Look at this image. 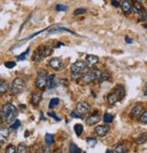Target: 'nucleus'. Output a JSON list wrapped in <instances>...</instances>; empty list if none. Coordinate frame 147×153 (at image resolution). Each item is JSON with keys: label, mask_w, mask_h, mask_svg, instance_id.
Returning a JSON list of instances; mask_svg holds the SVG:
<instances>
[{"label": "nucleus", "mask_w": 147, "mask_h": 153, "mask_svg": "<svg viewBox=\"0 0 147 153\" xmlns=\"http://www.w3.org/2000/svg\"><path fill=\"white\" fill-rule=\"evenodd\" d=\"M18 115L17 108L12 103H6L2 107L1 111V120L6 123H11L16 120V118Z\"/></svg>", "instance_id": "nucleus-1"}, {"label": "nucleus", "mask_w": 147, "mask_h": 153, "mask_svg": "<svg viewBox=\"0 0 147 153\" xmlns=\"http://www.w3.org/2000/svg\"><path fill=\"white\" fill-rule=\"evenodd\" d=\"M52 52H53V50H52V47L50 45L39 46L35 51L32 59H33V61H36V62H40V61H43L45 58L49 56L52 53Z\"/></svg>", "instance_id": "nucleus-2"}, {"label": "nucleus", "mask_w": 147, "mask_h": 153, "mask_svg": "<svg viewBox=\"0 0 147 153\" xmlns=\"http://www.w3.org/2000/svg\"><path fill=\"white\" fill-rule=\"evenodd\" d=\"M25 87H26V84H25V81L23 79L17 77L13 81L11 87H10V91H11L12 94L16 95V94L23 93L24 90L25 89Z\"/></svg>", "instance_id": "nucleus-3"}, {"label": "nucleus", "mask_w": 147, "mask_h": 153, "mask_svg": "<svg viewBox=\"0 0 147 153\" xmlns=\"http://www.w3.org/2000/svg\"><path fill=\"white\" fill-rule=\"evenodd\" d=\"M101 74H102V72L98 69L90 70L83 75V82L86 84L91 83L94 81H96V79H99Z\"/></svg>", "instance_id": "nucleus-4"}, {"label": "nucleus", "mask_w": 147, "mask_h": 153, "mask_svg": "<svg viewBox=\"0 0 147 153\" xmlns=\"http://www.w3.org/2000/svg\"><path fill=\"white\" fill-rule=\"evenodd\" d=\"M86 68H87L86 63L84 62V61L78 60L71 65V72L73 75H80L84 72Z\"/></svg>", "instance_id": "nucleus-5"}, {"label": "nucleus", "mask_w": 147, "mask_h": 153, "mask_svg": "<svg viewBox=\"0 0 147 153\" xmlns=\"http://www.w3.org/2000/svg\"><path fill=\"white\" fill-rule=\"evenodd\" d=\"M48 74L46 71L42 70L37 76V79L36 81V85L38 89L40 90H45L46 84H47V78H48Z\"/></svg>", "instance_id": "nucleus-6"}, {"label": "nucleus", "mask_w": 147, "mask_h": 153, "mask_svg": "<svg viewBox=\"0 0 147 153\" xmlns=\"http://www.w3.org/2000/svg\"><path fill=\"white\" fill-rule=\"evenodd\" d=\"M91 110V107L89 105V103L86 102H79L76 103V107H75V111L81 114L82 116L85 115L86 113H88Z\"/></svg>", "instance_id": "nucleus-7"}, {"label": "nucleus", "mask_w": 147, "mask_h": 153, "mask_svg": "<svg viewBox=\"0 0 147 153\" xmlns=\"http://www.w3.org/2000/svg\"><path fill=\"white\" fill-rule=\"evenodd\" d=\"M49 65L55 71H62L64 69V63L60 58H52L49 61Z\"/></svg>", "instance_id": "nucleus-8"}, {"label": "nucleus", "mask_w": 147, "mask_h": 153, "mask_svg": "<svg viewBox=\"0 0 147 153\" xmlns=\"http://www.w3.org/2000/svg\"><path fill=\"white\" fill-rule=\"evenodd\" d=\"M110 131V126L107 125V124H104V125H99L96 128V134L101 137V138H104V136H106L108 134Z\"/></svg>", "instance_id": "nucleus-9"}, {"label": "nucleus", "mask_w": 147, "mask_h": 153, "mask_svg": "<svg viewBox=\"0 0 147 153\" xmlns=\"http://www.w3.org/2000/svg\"><path fill=\"white\" fill-rule=\"evenodd\" d=\"M85 63L88 67H93L99 63V57L94 54H88L85 58Z\"/></svg>", "instance_id": "nucleus-10"}, {"label": "nucleus", "mask_w": 147, "mask_h": 153, "mask_svg": "<svg viewBox=\"0 0 147 153\" xmlns=\"http://www.w3.org/2000/svg\"><path fill=\"white\" fill-rule=\"evenodd\" d=\"M100 120H101L100 115H98V114H93V115H91L90 117H88L86 119V124L89 125V126H92V125H95V124L98 123Z\"/></svg>", "instance_id": "nucleus-11"}, {"label": "nucleus", "mask_w": 147, "mask_h": 153, "mask_svg": "<svg viewBox=\"0 0 147 153\" xmlns=\"http://www.w3.org/2000/svg\"><path fill=\"white\" fill-rule=\"evenodd\" d=\"M128 152V148L125 144H116L113 148V153H126Z\"/></svg>", "instance_id": "nucleus-12"}, {"label": "nucleus", "mask_w": 147, "mask_h": 153, "mask_svg": "<svg viewBox=\"0 0 147 153\" xmlns=\"http://www.w3.org/2000/svg\"><path fill=\"white\" fill-rule=\"evenodd\" d=\"M113 91H114V93L119 96V98H120L121 100H122V99L125 97V88H124L121 84H116L115 87L113 88Z\"/></svg>", "instance_id": "nucleus-13"}, {"label": "nucleus", "mask_w": 147, "mask_h": 153, "mask_svg": "<svg viewBox=\"0 0 147 153\" xmlns=\"http://www.w3.org/2000/svg\"><path fill=\"white\" fill-rule=\"evenodd\" d=\"M41 100H42L41 91H35L31 97V103L33 105H38L39 102H41Z\"/></svg>", "instance_id": "nucleus-14"}, {"label": "nucleus", "mask_w": 147, "mask_h": 153, "mask_svg": "<svg viewBox=\"0 0 147 153\" xmlns=\"http://www.w3.org/2000/svg\"><path fill=\"white\" fill-rule=\"evenodd\" d=\"M119 101H121V99L118 97V95H117L114 91H112V93H110L107 95V102L110 104H114V103H116L117 102H119Z\"/></svg>", "instance_id": "nucleus-15"}, {"label": "nucleus", "mask_w": 147, "mask_h": 153, "mask_svg": "<svg viewBox=\"0 0 147 153\" xmlns=\"http://www.w3.org/2000/svg\"><path fill=\"white\" fill-rule=\"evenodd\" d=\"M121 7H122V10L125 13H130L132 11V8H133L132 2L129 1V0H125V1H123Z\"/></svg>", "instance_id": "nucleus-16"}, {"label": "nucleus", "mask_w": 147, "mask_h": 153, "mask_svg": "<svg viewBox=\"0 0 147 153\" xmlns=\"http://www.w3.org/2000/svg\"><path fill=\"white\" fill-rule=\"evenodd\" d=\"M48 89H53L55 86V75L54 74H50L47 78V84H46Z\"/></svg>", "instance_id": "nucleus-17"}, {"label": "nucleus", "mask_w": 147, "mask_h": 153, "mask_svg": "<svg viewBox=\"0 0 147 153\" xmlns=\"http://www.w3.org/2000/svg\"><path fill=\"white\" fill-rule=\"evenodd\" d=\"M0 134H1V144H3V140L4 139H7L8 135H9V130L7 127L2 126L1 129H0Z\"/></svg>", "instance_id": "nucleus-18"}, {"label": "nucleus", "mask_w": 147, "mask_h": 153, "mask_svg": "<svg viewBox=\"0 0 147 153\" xmlns=\"http://www.w3.org/2000/svg\"><path fill=\"white\" fill-rule=\"evenodd\" d=\"M143 10H144V8H143V7L139 3H134V4L133 5L132 11H133L134 13L138 14L139 16H141V15H142V13L143 12Z\"/></svg>", "instance_id": "nucleus-19"}, {"label": "nucleus", "mask_w": 147, "mask_h": 153, "mask_svg": "<svg viewBox=\"0 0 147 153\" xmlns=\"http://www.w3.org/2000/svg\"><path fill=\"white\" fill-rule=\"evenodd\" d=\"M142 111H143V106L140 105V104H137V105H135V106L132 109L131 114H132V116L136 117V116H138V115L142 112Z\"/></svg>", "instance_id": "nucleus-20"}, {"label": "nucleus", "mask_w": 147, "mask_h": 153, "mask_svg": "<svg viewBox=\"0 0 147 153\" xmlns=\"http://www.w3.org/2000/svg\"><path fill=\"white\" fill-rule=\"evenodd\" d=\"M45 141L46 143L49 146V145H52L54 143V135L51 134V133H46V136H45Z\"/></svg>", "instance_id": "nucleus-21"}, {"label": "nucleus", "mask_w": 147, "mask_h": 153, "mask_svg": "<svg viewBox=\"0 0 147 153\" xmlns=\"http://www.w3.org/2000/svg\"><path fill=\"white\" fill-rule=\"evenodd\" d=\"M7 90H8V83H7V82L5 81V80H2L1 83H0V93L4 94V93H6Z\"/></svg>", "instance_id": "nucleus-22"}, {"label": "nucleus", "mask_w": 147, "mask_h": 153, "mask_svg": "<svg viewBox=\"0 0 147 153\" xmlns=\"http://www.w3.org/2000/svg\"><path fill=\"white\" fill-rule=\"evenodd\" d=\"M109 77H110V73H109L108 71H104V72H103V73H102V74H101L100 78L98 79V82H104V81L108 80V79H109Z\"/></svg>", "instance_id": "nucleus-23"}, {"label": "nucleus", "mask_w": 147, "mask_h": 153, "mask_svg": "<svg viewBox=\"0 0 147 153\" xmlns=\"http://www.w3.org/2000/svg\"><path fill=\"white\" fill-rule=\"evenodd\" d=\"M17 153H27V147L25 143H20L16 149Z\"/></svg>", "instance_id": "nucleus-24"}, {"label": "nucleus", "mask_w": 147, "mask_h": 153, "mask_svg": "<svg viewBox=\"0 0 147 153\" xmlns=\"http://www.w3.org/2000/svg\"><path fill=\"white\" fill-rule=\"evenodd\" d=\"M69 153H81V150L75 143H71L69 146Z\"/></svg>", "instance_id": "nucleus-25"}, {"label": "nucleus", "mask_w": 147, "mask_h": 153, "mask_svg": "<svg viewBox=\"0 0 147 153\" xmlns=\"http://www.w3.org/2000/svg\"><path fill=\"white\" fill-rule=\"evenodd\" d=\"M147 140V132H144V133H142L137 139H136V142L138 144H142L143 142H145Z\"/></svg>", "instance_id": "nucleus-26"}, {"label": "nucleus", "mask_w": 147, "mask_h": 153, "mask_svg": "<svg viewBox=\"0 0 147 153\" xmlns=\"http://www.w3.org/2000/svg\"><path fill=\"white\" fill-rule=\"evenodd\" d=\"M75 134H76V136H80L81 134H82V132H83V131H84V128H83V125L82 124H75Z\"/></svg>", "instance_id": "nucleus-27"}, {"label": "nucleus", "mask_w": 147, "mask_h": 153, "mask_svg": "<svg viewBox=\"0 0 147 153\" xmlns=\"http://www.w3.org/2000/svg\"><path fill=\"white\" fill-rule=\"evenodd\" d=\"M113 114L106 112L104 115V120L105 123H111V122L113 121Z\"/></svg>", "instance_id": "nucleus-28"}, {"label": "nucleus", "mask_w": 147, "mask_h": 153, "mask_svg": "<svg viewBox=\"0 0 147 153\" xmlns=\"http://www.w3.org/2000/svg\"><path fill=\"white\" fill-rule=\"evenodd\" d=\"M59 102H60L59 98H52V99L50 100V102H49V108H50V109L54 108V106L58 105Z\"/></svg>", "instance_id": "nucleus-29"}, {"label": "nucleus", "mask_w": 147, "mask_h": 153, "mask_svg": "<svg viewBox=\"0 0 147 153\" xmlns=\"http://www.w3.org/2000/svg\"><path fill=\"white\" fill-rule=\"evenodd\" d=\"M30 52V48H27L26 49V51H25L24 53H22L21 54H19L18 56H16V58H17V60H19V61H24L25 59H26V56H27V54H28V53Z\"/></svg>", "instance_id": "nucleus-30"}, {"label": "nucleus", "mask_w": 147, "mask_h": 153, "mask_svg": "<svg viewBox=\"0 0 147 153\" xmlns=\"http://www.w3.org/2000/svg\"><path fill=\"white\" fill-rule=\"evenodd\" d=\"M6 153H17L16 147L12 144H9L7 148H6Z\"/></svg>", "instance_id": "nucleus-31"}, {"label": "nucleus", "mask_w": 147, "mask_h": 153, "mask_svg": "<svg viewBox=\"0 0 147 153\" xmlns=\"http://www.w3.org/2000/svg\"><path fill=\"white\" fill-rule=\"evenodd\" d=\"M20 126H21V121H20L19 120H16L13 122V123L11 124L10 128H11L12 130H17Z\"/></svg>", "instance_id": "nucleus-32"}, {"label": "nucleus", "mask_w": 147, "mask_h": 153, "mask_svg": "<svg viewBox=\"0 0 147 153\" xmlns=\"http://www.w3.org/2000/svg\"><path fill=\"white\" fill-rule=\"evenodd\" d=\"M139 120H140V121L142 122V123H144V124L147 123V111H143L142 113Z\"/></svg>", "instance_id": "nucleus-33"}, {"label": "nucleus", "mask_w": 147, "mask_h": 153, "mask_svg": "<svg viewBox=\"0 0 147 153\" xmlns=\"http://www.w3.org/2000/svg\"><path fill=\"white\" fill-rule=\"evenodd\" d=\"M55 9L57 10V11H59V12H65V11H66L67 9H68V7H67V6H66V5H61V4H58V5H56V7H55Z\"/></svg>", "instance_id": "nucleus-34"}, {"label": "nucleus", "mask_w": 147, "mask_h": 153, "mask_svg": "<svg viewBox=\"0 0 147 153\" xmlns=\"http://www.w3.org/2000/svg\"><path fill=\"white\" fill-rule=\"evenodd\" d=\"M86 142H87V144L89 145V146L94 147L95 145H96L97 140H96V139H95V138H87V139H86Z\"/></svg>", "instance_id": "nucleus-35"}, {"label": "nucleus", "mask_w": 147, "mask_h": 153, "mask_svg": "<svg viewBox=\"0 0 147 153\" xmlns=\"http://www.w3.org/2000/svg\"><path fill=\"white\" fill-rule=\"evenodd\" d=\"M86 12V9L85 8H77L74 11V15L75 16H79V15H82V14H84Z\"/></svg>", "instance_id": "nucleus-36"}, {"label": "nucleus", "mask_w": 147, "mask_h": 153, "mask_svg": "<svg viewBox=\"0 0 147 153\" xmlns=\"http://www.w3.org/2000/svg\"><path fill=\"white\" fill-rule=\"evenodd\" d=\"M70 115H71V117H73V118H77V119H84V116H82L81 114H79L75 110V111H73L71 113H70Z\"/></svg>", "instance_id": "nucleus-37"}, {"label": "nucleus", "mask_w": 147, "mask_h": 153, "mask_svg": "<svg viewBox=\"0 0 147 153\" xmlns=\"http://www.w3.org/2000/svg\"><path fill=\"white\" fill-rule=\"evenodd\" d=\"M5 66L8 69H12L16 66V63L15 62H7V63H5Z\"/></svg>", "instance_id": "nucleus-38"}, {"label": "nucleus", "mask_w": 147, "mask_h": 153, "mask_svg": "<svg viewBox=\"0 0 147 153\" xmlns=\"http://www.w3.org/2000/svg\"><path fill=\"white\" fill-rule=\"evenodd\" d=\"M48 116H50V117H52L53 119H54L56 121H60L61 120V119L58 117L54 112H48Z\"/></svg>", "instance_id": "nucleus-39"}, {"label": "nucleus", "mask_w": 147, "mask_h": 153, "mask_svg": "<svg viewBox=\"0 0 147 153\" xmlns=\"http://www.w3.org/2000/svg\"><path fill=\"white\" fill-rule=\"evenodd\" d=\"M39 153H51V151H50L49 147L48 146H46V147L42 148V149H40Z\"/></svg>", "instance_id": "nucleus-40"}, {"label": "nucleus", "mask_w": 147, "mask_h": 153, "mask_svg": "<svg viewBox=\"0 0 147 153\" xmlns=\"http://www.w3.org/2000/svg\"><path fill=\"white\" fill-rule=\"evenodd\" d=\"M140 16H141V18H142L143 20H147V10L144 9L143 12L142 13V15H141Z\"/></svg>", "instance_id": "nucleus-41"}, {"label": "nucleus", "mask_w": 147, "mask_h": 153, "mask_svg": "<svg viewBox=\"0 0 147 153\" xmlns=\"http://www.w3.org/2000/svg\"><path fill=\"white\" fill-rule=\"evenodd\" d=\"M112 5H113L114 7H118L120 6V3H119L118 1H115V0H114V1H112Z\"/></svg>", "instance_id": "nucleus-42"}, {"label": "nucleus", "mask_w": 147, "mask_h": 153, "mask_svg": "<svg viewBox=\"0 0 147 153\" xmlns=\"http://www.w3.org/2000/svg\"><path fill=\"white\" fill-rule=\"evenodd\" d=\"M125 41H126L127 44H132L133 43V40L129 36H125Z\"/></svg>", "instance_id": "nucleus-43"}, {"label": "nucleus", "mask_w": 147, "mask_h": 153, "mask_svg": "<svg viewBox=\"0 0 147 153\" xmlns=\"http://www.w3.org/2000/svg\"><path fill=\"white\" fill-rule=\"evenodd\" d=\"M64 45H65V44H64V43H60V42H59V43L57 44V48H59L60 46H64Z\"/></svg>", "instance_id": "nucleus-44"}, {"label": "nucleus", "mask_w": 147, "mask_h": 153, "mask_svg": "<svg viewBox=\"0 0 147 153\" xmlns=\"http://www.w3.org/2000/svg\"><path fill=\"white\" fill-rule=\"evenodd\" d=\"M53 153H62V151L60 149H57V150H54Z\"/></svg>", "instance_id": "nucleus-45"}, {"label": "nucleus", "mask_w": 147, "mask_h": 153, "mask_svg": "<svg viewBox=\"0 0 147 153\" xmlns=\"http://www.w3.org/2000/svg\"><path fill=\"white\" fill-rule=\"evenodd\" d=\"M28 136H29V132H28V131H25V137L26 138V137H28Z\"/></svg>", "instance_id": "nucleus-46"}, {"label": "nucleus", "mask_w": 147, "mask_h": 153, "mask_svg": "<svg viewBox=\"0 0 147 153\" xmlns=\"http://www.w3.org/2000/svg\"><path fill=\"white\" fill-rule=\"evenodd\" d=\"M106 153H113V150H111V149H107V150H106Z\"/></svg>", "instance_id": "nucleus-47"}, {"label": "nucleus", "mask_w": 147, "mask_h": 153, "mask_svg": "<svg viewBox=\"0 0 147 153\" xmlns=\"http://www.w3.org/2000/svg\"><path fill=\"white\" fill-rule=\"evenodd\" d=\"M20 107H21L22 109H25V106L24 104H21V105H20Z\"/></svg>", "instance_id": "nucleus-48"}, {"label": "nucleus", "mask_w": 147, "mask_h": 153, "mask_svg": "<svg viewBox=\"0 0 147 153\" xmlns=\"http://www.w3.org/2000/svg\"><path fill=\"white\" fill-rule=\"evenodd\" d=\"M144 95H147V84H146V89H145V93H144Z\"/></svg>", "instance_id": "nucleus-49"}, {"label": "nucleus", "mask_w": 147, "mask_h": 153, "mask_svg": "<svg viewBox=\"0 0 147 153\" xmlns=\"http://www.w3.org/2000/svg\"><path fill=\"white\" fill-rule=\"evenodd\" d=\"M144 26H145V28H146V29H147V24H146V25H144Z\"/></svg>", "instance_id": "nucleus-50"}]
</instances>
